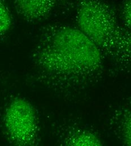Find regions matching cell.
I'll return each instance as SVG.
<instances>
[{
  "label": "cell",
  "mask_w": 131,
  "mask_h": 146,
  "mask_svg": "<svg viewBox=\"0 0 131 146\" xmlns=\"http://www.w3.org/2000/svg\"><path fill=\"white\" fill-rule=\"evenodd\" d=\"M59 0H14V4L19 15L29 23H35L47 18Z\"/></svg>",
  "instance_id": "obj_7"
},
{
  "label": "cell",
  "mask_w": 131,
  "mask_h": 146,
  "mask_svg": "<svg viewBox=\"0 0 131 146\" xmlns=\"http://www.w3.org/2000/svg\"><path fill=\"white\" fill-rule=\"evenodd\" d=\"M53 135L60 146H102L100 135L92 128L71 119H64L52 126Z\"/></svg>",
  "instance_id": "obj_4"
},
{
  "label": "cell",
  "mask_w": 131,
  "mask_h": 146,
  "mask_svg": "<svg viewBox=\"0 0 131 146\" xmlns=\"http://www.w3.org/2000/svg\"><path fill=\"white\" fill-rule=\"evenodd\" d=\"M122 14L126 28L131 31V0H128L125 5Z\"/></svg>",
  "instance_id": "obj_9"
},
{
  "label": "cell",
  "mask_w": 131,
  "mask_h": 146,
  "mask_svg": "<svg viewBox=\"0 0 131 146\" xmlns=\"http://www.w3.org/2000/svg\"><path fill=\"white\" fill-rule=\"evenodd\" d=\"M13 24L11 13L3 0H0V38L10 30Z\"/></svg>",
  "instance_id": "obj_8"
},
{
  "label": "cell",
  "mask_w": 131,
  "mask_h": 146,
  "mask_svg": "<svg viewBox=\"0 0 131 146\" xmlns=\"http://www.w3.org/2000/svg\"><path fill=\"white\" fill-rule=\"evenodd\" d=\"M2 122L5 136L10 144L38 145L40 130L38 115L35 108L26 98L17 97L11 100L5 110Z\"/></svg>",
  "instance_id": "obj_3"
},
{
  "label": "cell",
  "mask_w": 131,
  "mask_h": 146,
  "mask_svg": "<svg viewBox=\"0 0 131 146\" xmlns=\"http://www.w3.org/2000/svg\"><path fill=\"white\" fill-rule=\"evenodd\" d=\"M77 28L107 56L118 23L110 6L102 0H75Z\"/></svg>",
  "instance_id": "obj_2"
},
{
  "label": "cell",
  "mask_w": 131,
  "mask_h": 146,
  "mask_svg": "<svg viewBox=\"0 0 131 146\" xmlns=\"http://www.w3.org/2000/svg\"><path fill=\"white\" fill-rule=\"evenodd\" d=\"M119 72L131 74V31L118 24L107 56Z\"/></svg>",
  "instance_id": "obj_5"
},
{
  "label": "cell",
  "mask_w": 131,
  "mask_h": 146,
  "mask_svg": "<svg viewBox=\"0 0 131 146\" xmlns=\"http://www.w3.org/2000/svg\"><path fill=\"white\" fill-rule=\"evenodd\" d=\"M109 126L121 143L131 146V95L112 111Z\"/></svg>",
  "instance_id": "obj_6"
},
{
  "label": "cell",
  "mask_w": 131,
  "mask_h": 146,
  "mask_svg": "<svg viewBox=\"0 0 131 146\" xmlns=\"http://www.w3.org/2000/svg\"><path fill=\"white\" fill-rule=\"evenodd\" d=\"M31 78L57 97L73 101L99 83L105 55L78 28L52 24L42 27L31 54Z\"/></svg>",
  "instance_id": "obj_1"
}]
</instances>
